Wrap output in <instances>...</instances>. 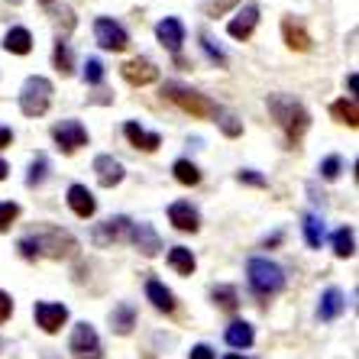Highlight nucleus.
Listing matches in <instances>:
<instances>
[{
	"label": "nucleus",
	"instance_id": "37998d69",
	"mask_svg": "<svg viewBox=\"0 0 359 359\" xmlns=\"http://www.w3.org/2000/svg\"><path fill=\"white\" fill-rule=\"evenodd\" d=\"M10 142H13V133H10L7 126H0V149H7Z\"/></svg>",
	"mask_w": 359,
	"mask_h": 359
},
{
	"label": "nucleus",
	"instance_id": "dca6fc26",
	"mask_svg": "<svg viewBox=\"0 0 359 359\" xmlns=\"http://www.w3.org/2000/svg\"><path fill=\"white\" fill-rule=\"evenodd\" d=\"M68 208L75 210L81 220L94 217V210H97V201H94V194L84 188V184H72L68 188Z\"/></svg>",
	"mask_w": 359,
	"mask_h": 359
},
{
	"label": "nucleus",
	"instance_id": "6e6552de",
	"mask_svg": "<svg viewBox=\"0 0 359 359\" xmlns=\"http://www.w3.org/2000/svg\"><path fill=\"white\" fill-rule=\"evenodd\" d=\"M33 314H36V324H39L46 334H59L62 327H65V320H68L65 304H52V301H39V304L33 308Z\"/></svg>",
	"mask_w": 359,
	"mask_h": 359
},
{
	"label": "nucleus",
	"instance_id": "f3484780",
	"mask_svg": "<svg viewBox=\"0 0 359 359\" xmlns=\"http://www.w3.org/2000/svg\"><path fill=\"white\" fill-rule=\"evenodd\" d=\"M94 172H97V182L104 188H114V184L123 182V165H120L114 156H97L94 159Z\"/></svg>",
	"mask_w": 359,
	"mask_h": 359
},
{
	"label": "nucleus",
	"instance_id": "473e14b6",
	"mask_svg": "<svg viewBox=\"0 0 359 359\" xmlns=\"http://www.w3.org/2000/svg\"><path fill=\"white\" fill-rule=\"evenodd\" d=\"M343 172V159L340 156H327L324 162H320V178H327V182H337Z\"/></svg>",
	"mask_w": 359,
	"mask_h": 359
},
{
	"label": "nucleus",
	"instance_id": "c85d7f7f",
	"mask_svg": "<svg viewBox=\"0 0 359 359\" xmlns=\"http://www.w3.org/2000/svg\"><path fill=\"white\" fill-rule=\"evenodd\" d=\"M172 172H175V182L178 184H188V188H194V184H201V172L194 162L188 159H178L175 165H172Z\"/></svg>",
	"mask_w": 359,
	"mask_h": 359
},
{
	"label": "nucleus",
	"instance_id": "a211bd4d",
	"mask_svg": "<svg viewBox=\"0 0 359 359\" xmlns=\"http://www.w3.org/2000/svg\"><path fill=\"white\" fill-rule=\"evenodd\" d=\"M123 133H126V140L133 142L136 149H142V152H156V149L162 146V136H159V133H149V130H142V126L133 123V120L123 126Z\"/></svg>",
	"mask_w": 359,
	"mask_h": 359
},
{
	"label": "nucleus",
	"instance_id": "ea45409f",
	"mask_svg": "<svg viewBox=\"0 0 359 359\" xmlns=\"http://www.w3.org/2000/svg\"><path fill=\"white\" fill-rule=\"evenodd\" d=\"M10 314H13V298L7 292H0V324L10 320Z\"/></svg>",
	"mask_w": 359,
	"mask_h": 359
},
{
	"label": "nucleus",
	"instance_id": "5701e85b",
	"mask_svg": "<svg viewBox=\"0 0 359 359\" xmlns=\"http://www.w3.org/2000/svg\"><path fill=\"white\" fill-rule=\"evenodd\" d=\"M330 114H334V120L337 123H346L350 130H356L359 126V107H356V100H334L330 104Z\"/></svg>",
	"mask_w": 359,
	"mask_h": 359
},
{
	"label": "nucleus",
	"instance_id": "39448f33",
	"mask_svg": "<svg viewBox=\"0 0 359 359\" xmlns=\"http://www.w3.org/2000/svg\"><path fill=\"white\" fill-rule=\"evenodd\" d=\"M68 350H72V356L75 359H100V337L97 330H94L88 320H81V324H75V330H72V343H68Z\"/></svg>",
	"mask_w": 359,
	"mask_h": 359
},
{
	"label": "nucleus",
	"instance_id": "1a4fd4ad",
	"mask_svg": "<svg viewBox=\"0 0 359 359\" xmlns=\"http://www.w3.org/2000/svg\"><path fill=\"white\" fill-rule=\"evenodd\" d=\"M36 243H39V252L46 250L52 259H62V256H68V252L75 250V240L65 230H55V226H49L42 236H36Z\"/></svg>",
	"mask_w": 359,
	"mask_h": 359
},
{
	"label": "nucleus",
	"instance_id": "9b49d317",
	"mask_svg": "<svg viewBox=\"0 0 359 359\" xmlns=\"http://www.w3.org/2000/svg\"><path fill=\"white\" fill-rule=\"evenodd\" d=\"M168 220H172V226L182 230V233H198V226H201L198 210H194L188 201H175V204L168 208Z\"/></svg>",
	"mask_w": 359,
	"mask_h": 359
},
{
	"label": "nucleus",
	"instance_id": "f8f14e48",
	"mask_svg": "<svg viewBox=\"0 0 359 359\" xmlns=\"http://www.w3.org/2000/svg\"><path fill=\"white\" fill-rule=\"evenodd\" d=\"M126 233H130V240H133L136 250H142V256H156V252L162 250L159 233H156L149 224H142V220H140V224H130V230H126Z\"/></svg>",
	"mask_w": 359,
	"mask_h": 359
},
{
	"label": "nucleus",
	"instance_id": "f257e3e1",
	"mask_svg": "<svg viewBox=\"0 0 359 359\" xmlns=\"http://www.w3.org/2000/svg\"><path fill=\"white\" fill-rule=\"evenodd\" d=\"M269 114L276 117V123L282 126L288 146L294 149L301 142V136L308 133V126H311V117H308V110H304V104L288 97V94H272V97H269Z\"/></svg>",
	"mask_w": 359,
	"mask_h": 359
},
{
	"label": "nucleus",
	"instance_id": "72a5a7b5",
	"mask_svg": "<svg viewBox=\"0 0 359 359\" xmlns=\"http://www.w3.org/2000/svg\"><path fill=\"white\" fill-rule=\"evenodd\" d=\"M55 68H59L62 75L72 72V49H68V42H55Z\"/></svg>",
	"mask_w": 359,
	"mask_h": 359
},
{
	"label": "nucleus",
	"instance_id": "58836bf2",
	"mask_svg": "<svg viewBox=\"0 0 359 359\" xmlns=\"http://www.w3.org/2000/svg\"><path fill=\"white\" fill-rule=\"evenodd\" d=\"M236 182H240V184H252V188H266V178H262L259 172H252V168L240 172V175H236Z\"/></svg>",
	"mask_w": 359,
	"mask_h": 359
},
{
	"label": "nucleus",
	"instance_id": "a878e982",
	"mask_svg": "<svg viewBox=\"0 0 359 359\" xmlns=\"http://www.w3.org/2000/svg\"><path fill=\"white\" fill-rule=\"evenodd\" d=\"M168 266L175 269L178 276H191L198 262H194L191 250H184V246H172V252H168Z\"/></svg>",
	"mask_w": 359,
	"mask_h": 359
},
{
	"label": "nucleus",
	"instance_id": "aec40b11",
	"mask_svg": "<svg viewBox=\"0 0 359 359\" xmlns=\"http://www.w3.org/2000/svg\"><path fill=\"white\" fill-rule=\"evenodd\" d=\"M343 308H346V301H343V292L340 288H327L324 294H320V308H318V318L320 320H334L343 314Z\"/></svg>",
	"mask_w": 359,
	"mask_h": 359
},
{
	"label": "nucleus",
	"instance_id": "79ce46f5",
	"mask_svg": "<svg viewBox=\"0 0 359 359\" xmlns=\"http://www.w3.org/2000/svg\"><path fill=\"white\" fill-rule=\"evenodd\" d=\"M230 4H233V0H214V4H208V13L210 17H217V13H224Z\"/></svg>",
	"mask_w": 359,
	"mask_h": 359
},
{
	"label": "nucleus",
	"instance_id": "0eeeda50",
	"mask_svg": "<svg viewBox=\"0 0 359 359\" xmlns=\"http://www.w3.org/2000/svg\"><path fill=\"white\" fill-rule=\"evenodd\" d=\"M52 140H55V146H59L65 156H72V152H78L81 146H88V130H84L78 120H62V123L52 126Z\"/></svg>",
	"mask_w": 359,
	"mask_h": 359
},
{
	"label": "nucleus",
	"instance_id": "7ed1b4c3",
	"mask_svg": "<svg viewBox=\"0 0 359 359\" xmlns=\"http://www.w3.org/2000/svg\"><path fill=\"white\" fill-rule=\"evenodd\" d=\"M162 94H165L172 104H178L184 114H191V117H198V120L217 114V104H214V100H208L204 94L191 91V88H184V84H178V81H168L165 88H162Z\"/></svg>",
	"mask_w": 359,
	"mask_h": 359
},
{
	"label": "nucleus",
	"instance_id": "c9c22d12",
	"mask_svg": "<svg viewBox=\"0 0 359 359\" xmlns=\"http://www.w3.org/2000/svg\"><path fill=\"white\" fill-rule=\"evenodd\" d=\"M104 81V65L100 59H88L84 62V84H100Z\"/></svg>",
	"mask_w": 359,
	"mask_h": 359
},
{
	"label": "nucleus",
	"instance_id": "f03ea898",
	"mask_svg": "<svg viewBox=\"0 0 359 359\" xmlns=\"http://www.w3.org/2000/svg\"><path fill=\"white\" fill-rule=\"evenodd\" d=\"M246 276H250L252 292L262 294V298H269V294H278L285 288V272L276 266V262L262 259V256H256V259L246 262Z\"/></svg>",
	"mask_w": 359,
	"mask_h": 359
},
{
	"label": "nucleus",
	"instance_id": "4468645a",
	"mask_svg": "<svg viewBox=\"0 0 359 359\" xmlns=\"http://www.w3.org/2000/svg\"><path fill=\"white\" fill-rule=\"evenodd\" d=\"M126 230H130V217H110V220H104V224L94 226L91 240L97 243V246H110V243H117Z\"/></svg>",
	"mask_w": 359,
	"mask_h": 359
},
{
	"label": "nucleus",
	"instance_id": "423d86ee",
	"mask_svg": "<svg viewBox=\"0 0 359 359\" xmlns=\"http://www.w3.org/2000/svg\"><path fill=\"white\" fill-rule=\"evenodd\" d=\"M94 39H97L100 49H107V52H123L126 46H130L126 29L117 23V20H110V17H97V20H94Z\"/></svg>",
	"mask_w": 359,
	"mask_h": 359
},
{
	"label": "nucleus",
	"instance_id": "412c9836",
	"mask_svg": "<svg viewBox=\"0 0 359 359\" xmlns=\"http://www.w3.org/2000/svg\"><path fill=\"white\" fill-rule=\"evenodd\" d=\"M146 298L152 301V308H156V311H165V314H172V311H175V294L168 292L162 282H156V278H152V282H146Z\"/></svg>",
	"mask_w": 359,
	"mask_h": 359
},
{
	"label": "nucleus",
	"instance_id": "4be33fe9",
	"mask_svg": "<svg viewBox=\"0 0 359 359\" xmlns=\"http://www.w3.org/2000/svg\"><path fill=\"white\" fill-rule=\"evenodd\" d=\"M4 49L13 52V55H29L33 52V36L23 26H13L7 36H4Z\"/></svg>",
	"mask_w": 359,
	"mask_h": 359
},
{
	"label": "nucleus",
	"instance_id": "2eb2a0df",
	"mask_svg": "<svg viewBox=\"0 0 359 359\" xmlns=\"http://www.w3.org/2000/svg\"><path fill=\"white\" fill-rule=\"evenodd\" d=\"M156 36H159V42L165 46L168 52H175V55H178V49H182V42H184V26H182V20L165 17L159 26H156Z\"/></svg>",
	"mask_w": 359,
	"mask_h": 359
},
{
	"label": "nucleus",
	"instance_id": "de8ad7c7",
	"mask_svg": "<svg viewBox=\"0 0 359 359\" xmlns=\"http://www.w3.org/2000/svg\"><path fill=\"white\" fill-rule=\"evenodd\" d=\"M42 4H52V0H42Z\"/></svg>",
	"mask_w": 359,
	"mask_h": 359
},
{
	"label": "nucleus",
	"instance_id": "49530a36",
	"mask_svg": "<svg viewBox=\"0 0 359 359\" xmlns=\"http://www.w3.org/2000/svg\"><path fill=\"white\" fill-rule=\"evenodd\" d=\"M224 359H243V356H236V353H230V356H224Z\"/></svg>",
	"mask_w": 359,
	"mask_h": 359
},
{
	"label": "nucleus",
	"instance_id": "7c9ffc66",
	"mask_svg": "<svg viewBox=\"0 0 359 359\" xmlns=\"http://www.w3.org/2000/svg\"><path fill=\"white\" fill-rule=\"evenodd\" d=\"M46 172H49V159H46V156H36L33 165H29V175H26V184H29V188L42 184L46 182Z\"/></svg>",
	"mask_w": 359,
	"mask_h": 359
},
{
	"label": "nucleus",
	"instance_id": "ddd939ff",
	"mask_svg": "<svg viewBox=\"0 0 359 359\" xmlns=\"http://www.w3.org/2000/svg\"><path fill=\"white\" fill-rule=\"evenodd\" d=\"M120 72H123V78H126L130 84H136V88H142V84H152L156 78H159V68L152 65L149 59H133V62H126Z\"/></svg>",
	"mask_w": 359,
	"mask_h": 359
},
{
	"label": "nucleus",
	"instance_id": "cd10ccee",
	"mask_svg": "<svg viewBox=\"0 0 359 359\" xmlns=\"http://www.w3.org/2000/svg\"><path fill=\"white\" fill-rule=\"evenodd\" d=\"M304 240H308L311 250H320V243H324V220L318 214H304Z\"/></svg>",
	"mask_w": 359,
	"mask_h": 359
},
{
	"label": "nucleus",
	"instance_id": "4c0bfd02",
	"mask_svg": "<svg viewBox=\"0 0 359 359\" xmlns=\"http://www.w3.org/2000/svg\"><path fill=\"white\" fill-rule=\"evenodd\" d=\"M20 256L23 259H39V243H36V236H26V240H20Z\"/></svg>",
	"mask_w": 359,
	"mask_h": 359
},
{
	"label": "nucleus",
	"instance_id": "20e7f679",
	"mask_svg": "<svg viewBox=\"0 0 359 359\" xmlns=\"http://www.w3.org/2000/svg\"><path fill=\"white\" fill-rule=\"evenodd\" d=\"M52 104V81L42 75L26 78L23 88H20V110L26 117H42Z\"/></svg>",
	"mask_w": 359,
	"mask_h": 359
},
{
	"label": "nucleus",
	"instance_id": "a19ab883",
	"mask_svg": "<svg viewBox=\"0 0 359 359\" xmlns=\"http://www.w3.org/2000/svg\"><path fill=\"white\" fill-rule=\"evenodd\" d=\"M191 359H214V350H210L208 343H198L191 350Z\"/></svg>",
	"mask_w": 359,
	"mask_h": 359
},
{
	"label": "nucleus",
	"instance_id": "f704fd0d",
	"mask_svg": "<svg viewBox=\"0 0 359 359\" xmlns=\"http://www.w3.org/2000/svg\"><path fill=\"white\" fill-rule=\"evenodd\" d=\"M201 49L208 52V59L214 62V65H220V68L226 65V55H224V49H220V46H214V39H210V36H201Z\"/></svg>",
	"mask_w": 359,
	"mask_h": 359
},
{
	"label": "nucleus",
	"instance_id": "b1692460",
	"mask_svg": "<svg viewBox=\"0 0 359 359\" xmlns=\"http://www.w3.org/2000/svg\"><path fill=\"white\" fill-rule=\"evenodd\" d=\"M252 327L246 324V320H236V324H230L226 327V343L233 346V350H250L252 346Z\"/></svg>",
	"mask_w": 359,
	"mask_h": 359
},
{
	"label": "nucleus",
	"instance_id": "e433bc0d",
	"mask_svg": "<svg viewBox=\"0 0 359 359\" xmlns=\"http://www.w3.org/2000/svg\"><path fill=\"white\" fill-rule=\"evenodd\" d=\"M214 117H220V130H224L226 136H240L243 133V126L236 123V117H230V114H224V110H217Z\"/></svg>",
	"mask_w": 359,
	"mask_h": 359
},
{
	"label": "nucleus",
	"instance_id": "a18cd8bd",
	"mask_svg": "<svg viewBox=\"0 0 359 359\" xmlns=\"http://www.w3.org/2000/svg\"><path fill=\"white\" fill-rule=\"evenodd\" d=\"M7 172H10V168H7V162L0 159V182H4V178H7Z\"/></svg>",
	"mask_w": 359,
	"mask_h": 359
},
{
	"label": "nucleus",
	"instance_id": "c03bdc74",
	"mask_svg": "<svg viewBox=\"0 0 359 359\" xmlns=\"http://www.w3.org/2000/svg\"><path fill=\"white\" fill-rule=\"evenodd\" d=\"M346 88H350V94H356V88H359L356 72H350V75H346Z\"/></svg>",
	"mask_w": 359,
	"mask_h": 359
},
{
	"label": "nucleus",
	"instance_id": "9d476101",
	"mask_svg": "<svg viewBox=\"0 0 359 359\" xmlns=\"http://www.w3.org/2000/svg\"><path fill=\"white\" fill-rule=\"evenodd\" d=\"M256 23H259V7H256V4H246V7L226 23V33L233 36V39H250Z\"/></svg>",
	"mask_w": 359,
	"mask_h": 359
},
{
	"label": "nucleus",
	"instance_id": "2f4dec72",
	"mask_svg": "<svg viewBox=\"0 0 359 359\" xmlns=\"http://www.w3.org/2000/svg\"><path fill=\"white\" fill-rule=\"evenodd\" d=\"M17 217H20V204H13V201H0V233L10 230Z\"/></svg>",
	"mask_w": 359,
	"mask_h": 359
},
{
	"label": "nucleus",
	"instance_id": "393cba45",
	"mask_svg": "<svg viewBox=\"0 0 359 359\" xmlns=\"http://www.w3.org/2000/svg\"><path fill=\"white\" fill-rule=\"evenodd\" d=\"M110 324H114V330H117L120 337L130 334V330L136 327V311H133V304H120V308H114V314H110Z\"/></svg>",
	"mask_w": 359,
	"mask_h": 359
},
{
	"label": "nucleus",
	"instance_id": "6ab92c4d",
	"mask_svg": "<svg viewBox=\"0 0 359 359\" xmlns=\"http://www.w3.org/2000/svg\"><path fill=\"white\" fill-rule=\"evenodd\" d=\"M282 36H285V42H288V49H294V52H308V49H311L308 29H304L301 23H294L292 17L282 20Z\"/></svg>",
	"mask_w": 359,
	"mask_h": 359
},
{
	"label": "nucleus",
	"instance_id": "c756f323",
	"mask_svg": "<svg viewBox=\"0 0 359 359\" xmlns=\"http://www.w3.org/2000/svg\"><path fill=\"white\" fill-rule=\"evenodd\" d=\"M210 298L217 301L224 311H236V308H240V298H236V288H233V285H217V288L210 292Z\"/></svg>",
	"mask_w": 359,
	"mask_h": 359
},
{
	"label": "nucleus",
	"instance_id": "bb28decb",
	"mask_svg": "<svg viewBox=\"0 0 359 359\" xmlns=\"http://www.w3.org/2000/svg\"><path fill=\"white\" fill-rule=\"evenodd\" d=\"M334 252L337 259H350L356 252V236H353V226H340L334 233Z\"/></svg>",
	"mask_w": 359,
	"mask_h": 359
}]
</instances>
